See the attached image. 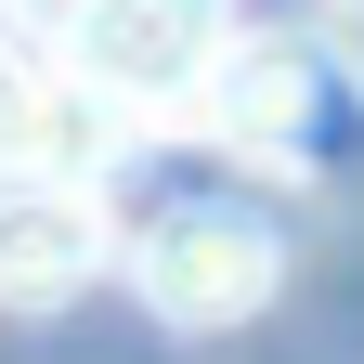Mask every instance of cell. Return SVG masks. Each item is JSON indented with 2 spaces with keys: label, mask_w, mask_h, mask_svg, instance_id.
Listing matches in <instances>:
<instances>
[{
  "label": "cell",
  "mask_w": 364,
  "mask_h": 364,
  "mask_svg": "<svg viewBox=\"0 0 364 364\" xmlns=\"http://www.w3.org/2000/svg\"><path fill=\"white\" fill-rule=\"evenodd\" d=\"M273 287H287V235L260 208H235V196H169L130 235V299L156 326H182V338H221L247 312H273Z\"/></svg>",
  "instance_id": "7a4b0ae2"
},
{
  "label": "cell",
  "mask_w": 364,
  "mask_h": 364,
  "mask_svg": "<svg viewBox=\"0 0 364 364\" xmlns=\"http://www.w3.org/2000/svg\"><path fill=\"white\" fill-rule=\"evenodd\" d=\"M221 39H235V0H65L53 53L78 78H105L144 130H182V105L208 91Z\"/></svg>",
  "instance_id": "3957f363"
},
{
  "label": "cell",
  "mask_w": 364,
  "mask_h": 364,
  "mask_svg": "<svg viewBox=\"0 0 364 364\" xmlns=\"http://www.w3.org/2000/svg\"><path fill=\"white\" fill-rule=\"evenodd\" d=\"M312 14H326V26H364V0H312Z\"/></svg>",
  "instance_id": "5b68a950"
},
{
  "label": "cell",
  "mask_w": 364,
  "mask_h": 364,
  "mask_svg": "<svg viewBox=\"0 0 364 364\" xmlns=\"http://www.w3.org/2000/svg\"><path fill=\"white\" fill-rule=\"evenodd\" d=\"M105 260H117L105 182H78V169H0V312H65Z\"/></svg>",
  "instance_id": "277c9868"
},
{
  "label": "cell",
  "mask_w": 364,
  "mask_h": 364,
  "mask_svg": "<svg viewBox=\"0 0 364 364\" xmlns=\"http://www.w3.org/2000/svg\"><path fill=\"white\" fill-rule=\"evenodd\" d=\"M182 130L221 144V156H247V169L312 182V169H338L364 144V65L338 39H299V26H235L208 91L182 105Z\"/></svg>",
  "instance_id": "6da1fadb"
}]
</instances>
